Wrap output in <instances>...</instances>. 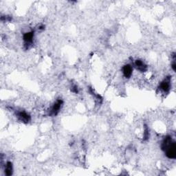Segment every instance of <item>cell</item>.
<instances>
[{
    "label": "cell",
    "mask_w": 176,
    "mask_h": 176,
    "mask_svg": "<svg viewBox=\"0 0 176 176\" xmlns=\"http://www.w3.org/2000/svg\"><path fill=\"white\" fill-rule=\"evenodd\" d=\"M162 148L166 152V156L170 159H175L176 157V146L175 142L170 136H167L164 140Z\"/></svg>",
    "instance_id": "1"
},
{
    "label": "cell",
    "mask_w": 176,
    "mask_h": 176,
    "mask_svg": "<svg viewBox=\"0 0 176 176\" xmlns=\"http://www.w3.org/2000/svg\"><path fill=\"white\" fill-rule=\"evenodd\" d=\"M160 88L164 92H169L170 90V79L167 78L161 83Z\"/></svg>",
    "instance_id": "3"
},
{
    "label": "cell",
    "mask_w": 176,
    "mask_h": 176,
    "mask_svg": "<svg viewBox=\"0 0 176 176\" xmlns=\"http://www.w3.org/2000/svg\"><path fill=\"white\" fill-rule=\"evenodd\" d=\"M63 105V101L61 100H58L54 104L53 107L52 108V114L54 115H57L59 113L60 109Z\"/></svg>",
    "instance_id": "4"
},
{
    "label": "cell",
    "mask_w": 176,
    "mask_h": 176,
    "mask_svg": "<svg viewBox=\"0 0 176 176\" xmlns=\"http://www.w3.org/2000/svg\"><path fill=\"white\" fill-rule=\"evenodd\" d=\"M172 68H173V70H174V71H175L176 70V67H175V62H174L173 64H172Z\"/></svg>",
    "instance_id": "10"
},
{
    "label": "cell",
    "mask_w": 176,
    "mask_h": 176,
    "mask_svg": "<svg viewBox=\"0 0 176 176\" xmlns=\"http://www.w3.org/2000/svg\"><path fill=\"white\" fill-rule=\"evenodd\" d=\"M72 91H74V92H75V93H78V89H77L76 86H74V87H73Z\"/></svg>",
    "instance_id": "9"
},
{
    "label": "cell",
    "mask_w": 176,
    "mask_h": 176,
    "mask_svg": "<svg viewBox=\"0 0 176 176\" xmlns=\"http://www.w3.org/2000/svg\"><path fill=\"white\" fill-rule=\"evenodd\" d=\"M135 65L136 66L137 69H138L139 71L142 72H145L147 69V67L146 65L141 60H136L135 62Z\"/></svg>",
    "instance_id": "6"
},
{
    "label": "cell",
    "mask_w": 176,
    "mask_h": 176,
    "mask_svg": "<svg viewBox=\"0 0 176 176\" xmlns=\"http://www.w3.org/2000/svg\"><path fill=\"white\" fill-rule=\"evenodd\" d=\"M13 164L10 162H8L6 163V168H5V173L6 175L10 176L13 174Z\"/></svg>",
    "instance_id": "8"
},
{
    "label": "cell",
    "mask_w": 176,
    "mask_h": 176,
    "mask_svg": "<svg viewBox=\"0 0 176 176\" xmlns=\"http://www.w3.org/2000/svg\"><path fill=\"white\" fill-rule=\"evenodd\" d=\"M33 37H34V32L33 31L25 33V34L24 35V37H23L24 41H25L26 43H32V41L33 40Z\"/></svg>",
    "instance_id": "7"
},
{
    "label": "cell",
    "mask_w": 176,
    "mask_h": 176,
    "mask_svg": "<svg viewBox=\"0 0 176 176\" xmlns=\"http://www.w3.org/2000/svg\"><path fill=\"white\" fill-rule=\"evenodd\" d=\"M17 116H18L19 118L21 121H22V122H24L26 123H28L30 121V116L29 114H28L27 113H26V112H19L18 114H17Z\"/></svg>",
    "instance_id": "5"
},
{
    "label": "cell",
    "mask_w": 176,
    "mask_h": 176,
    "mask_svg": "<svg viewBox=\"0 0 176 176\" xmlns=\"http://www.w3.org/2000/svg\"><path fill=\"white\" fill-rule=\"evenodd\" d=\"M133 72V68L131 65L127 64L123 68V73L126 79H129Z\"/></svg>",
    "instance_id": "2"
}]
</instances>
